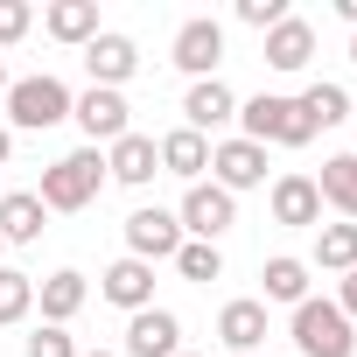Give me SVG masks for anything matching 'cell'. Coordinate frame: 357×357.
<instances>
[{
	"label": "cell",
	"instance_id": "44dd1931",
	"mask_svg": "<svg viewBox=\"0 0 357 357\" xmlns=\"http://www.w3.org/2000/svg\"><path fill=\"white\" fill-rule=\"evenodd\" d=\"M36 301H43V322H56V329H63V322L84 308V273H70V266H63V273H50V280L36 287Z\"/></svg>",
	"mask_w": 357,
	"mask_h": 357
},
{
	"label": "cell",
	"instance_id": "4dcf8cb0",
	"mask_svg": "<svg viewBox=\"0 0 357 357\" xmlns=\"http://www.w3.org/2000/svg\"><path fill=\"white\" fill-rule=\"evenodd\" d=\"M336 308H343V315H350V322H357V266H350V273H343V294H336Z\"/></svg>",
	"mask_w": 357,
	"mask_h": 357
},
{
	"label": "cell",
	"instance_id": "30bf717a",
	"mask_svg": "<svg viewBox=\"0 0 357 357\" xmlns=\"http://www.w3.org/2000/svg\"><path fill=\"white\" fill-rule=\"evenodd\" d=\"M98 294H105L112 308L140 315V308H154V266H147V259H112L105 280H98Z\"/></svg>",
	"mask_w": 357,
	"mask_h": 357
},
{
	"label": "cell",
	"instance_id": "603a6c76",
	"mask_svg": "<svg viewBox=\"0 0 357 357\" xmlns=\"http://www.w3.org/2000/svg\"><path fill=\"white\" fill-rule=\"evenodd\" d=\"M315 266L322 273H350L357 266V225H315Z\"/></svg>",
	"mask_w": 357,
	"mask_h": 357
},
{
	"label": "cell",
	"instance_id": "cb8c5ba5",
	"mask_svg": "<svg viewBox=\"0 0 357 357\" xmlns=\"http://www.w3.org/2000/svg\"><path fill=\"white\" fill-rule=\"evenodd\" d=\"M294 105H301L308 126H343V119H350V91H343V84H308Z\"/></svg>",
	"mask_w": 357,
	"mask_h": 357
},
{
	"label": "cell",
	"instance_id": "ba28073f",
	"mask_svg": "<svg viewBox=\"0 0 357 357\" xmlns=\"http://www.w3.org/2000/svg\"><path fill=\"white\" fill-rule=\"evenodd\" d=\"M84 70H91V84H98V91H119V84L140 70V50H133V36H112V29H98V36L84 43Z\"/></svg>",
	"mask_w": 357,
	"mask_h": 357
},
{
	"label": "cell",
	"instance_id": "836d02e7",
	"mask_svg": "<svg viewBox=\"0 0 357 357\" xmlns=\"http://www.w3.org/2000/svg\"><path fill=\"white\" fill-rule=\"evenodd\" d=\"M0 98H8V56H0Z\"/></svg>",
	"mask_w": 357,
	"mask_h": 357
},
{
	"label": "cell",
	"instance_id": "5b68a950",
	"mask_svg": "<svg viewBox=\"0 0 357 357\" xmlns=\"http://www.w3.org/2000/svg\"><path fill=\"white\" fill-rule=\"evenodd\" d=\"M175 225L197 231V245H218V238L238 225V204H231L218 183H190V197H183V211H175Z\"/></svg>",
	"mask_w": 357,
	"mask_h": 357
},
{
	"label": "cell",
	"instance_id": "f546056e",
	"mask_svg": "<svg viewBox=\"0 0 357 357\" xmlns=\"http://www.w3.org/2000/svg\"><path fill=\"white\" fill-rule=\"evenodd\" d=\"M29 22H36V8H29V0H0V50H8V43H22V36H29Z\"/></svg>",
	"mask_w": 357,
	"mask_h": 357
},
{
	"label": "cell",
	"instance_id": "ffe728a7",
	"mask_svg": "<svg viewBox=\"0 0 357 357\" xmlns=\"http://www.w3.org/2000/svg\"><path fill=\"white\" fill-rule=\"evenodd\" d=\"M315 197L343 211V225H357V154H329L315 175Z\"/></svg>",
	"mask_w": 357,
	"mask_h": 357
},
{
	"label": "cell",
	"instance_id": "7c38bea8",
	"mask_svg": "<svg viewBox=\"0 0 357 357\" xmlns=\"http://www.w3.org/2000/svg\"><path fill=\"white\" fill-rule=\"evenodd\" d=\"M105 175H112V183H126V190H140V183H154V175H161V147H154L147 133H119L112 154H105Z\"/></svg>",
	"mask_w": 357,
	"mask_h": 357
},
{
	"label": "cell",
	"instance_id": "8d00e7d4",
	"mask_svg": "<svg viewBox=\"0 0 357 357\" xmlns=\"http://www.w3.org/2000/svg\"><path fill=\"white\" fill-rule=\"evenodd\" d=\"M0 252H8V238H0Z\"/></svg>",
	"mask_w": 357,
	"mask_h": 357
},
{
	"label": "cell",
	"instance_id": "8fae6325",
	"mask_svg": "<svg viewBox=\"0 0 357 357\" xmlns=\"http://www.w3.org/2000/svg\"><path fill=\"white\" fill-rule=\"evenodd\" d=\"M211 168H218V190H225V197H231V190H259V183H266V147L225 140V147H211Z\"/></svg>",
	"mask_w": 357,
	"mask_h": 357
},
{
	"label": "cell",
	"instance_id": "d590c367",
	"mask_svg": "<svg viewBox=\"0 0 357 357\" xmlns=\"http://www.w3.org/2000/svg\"><path fill=\"white\" fill-rule=\"evenodd\" d=\"M350 56H357V36H350Z\"/></svg>",
	"mask_w": 357,
	"mask_h": 357
},
{
	"label": "cell",
	"instance_id": "e0dca14e",
	"mask_svg": "<svg viewBox=\"0 0 357 357\" xmlns=\"http://www.w3.org/2000/svg\"><path fill=\"white\" fill-rule=\"evenodd\" d=\"M308 56H315V29L301 15H287L280 29H266V63L273 70H308Z\"/></svg>",
	"mask_w": 357,
	"mask_h": 357
},
{
	"label": "cell",
	"instance_id": "83f0119b",
	"mask_svg": "<svg viewBox=\"0 0 357 357\" xmlns=\"http://www.w3.org/2000/svg\"><path fill=\"white\" fill-rule=\"evenodd\" d=\"M22 357H77V343H70V329H56V322H43L29 343H22Z\"/></svg>",
	"mask_w": 357,
	"mask_h": 357
},
{
	"label": "cell",
	"instance_id": "d6986e66",
	"mask_svg": "<svg viewBox=\"0 0 357 357\" xmlns=\"http://www.w3.org/2000/svg\"><path fill=\"white\" fill-rule=\"evenodd\" d=\"M43 197L36 190H8V197H0V238H8V245H29V238H43Z\"/></svg>",
	"mask_w": 357,
	"mask_h": 357
},
{
	"label": "cell",
	"instance_id": "7402d4cb",
	"mask_svg": "<svg viewBox=\"0 0 357 357\" xmlns=\"http://www.w3.org/2000/svg\"><path fill=\"white\" fill-rule=\"evenodd\" d=\"M43 29L56 43H91L98 36V0H56V8L43 15Z\"/></svg>",
	"mask_w": 357,
	"mask_h": 357
},
{
	"label": "cell",
	"instance_id": "52a82bcc",
	"mask_svg": "<svg viewBox=\"0 0 357 357\" xmlns=\"http://www.w3.org/2000/svg\"><path fill=\"white\" fill-rule=\"evenodd\" d=\"M218 63H225V29L211 15H197V22L175 29V70H190L204 84V77H218Z\"/></svg>",
	"mask_w": 357,
	"mask_h": 357
},
{
	"label": "cell",
	"instance_id": "4316f807",
	"mask_svg": "<svg viewBox=\"0 0 357 357\" xmlns=\"http://www.w3.org/2000/svg\"><path fill=\"white\" fill-rule=\"evenodd\" d=\"M175 273H183V280H218V273H225V252H218V245L183 238V252H175Z\"/></svg>",
	"mask_w": 357,
	"mask_h": 357
},
{
	"label": "cell",
	"instance_id": "d6a6232c",
	"mask_svg": "<svg viewBox=\"0 0 357 357\" xmlns=\"http://www.w3.org/2000/svg\"><path fill=\"white\" fill-rule=\"evenodd\" d=\"M336 15H343V22H350V29H357V0H336Z\"/></svg>",
	"mask_w": 357,
	"mask_h": 357
},
{
	"label": "cell",
	"instance_id": "4fadbf2b",
	"mask_svg": "<svg viewBox=\"0 0 357 357\" xmlns=\"http://www.w3.org/2000/svg\"><path fill=\"white\" fill-rule=\"evenodd\" d=\"M175 350H183V322L168 308H140L126 322V357H175Z\"/></svg>",
	"mask_w": 357,
	"mask_h": 357
},
{
	"label": "cell",
	"instance_id": "f1b7e54d",
	"mask_svg": "<svg viewBox=\"0 0 357 357\" xmlns=\"http://www.w3.org/2000/svg\"><path fill=\"white\" fill-rule=\"evenodd\" d=\"M238 22L266 36V29H280V22H287V0H238Z\"/></svg>",
	"mask_w": 357,
	"mask_h": 357
},
{
	"label": "cell",
	"instance_id": "74e56055",
	"mask_svg": "<svg viewBox=\"0 0 357 357\" xmlns=\"http://www.w3.org/2000/svg\"><path fill=\"white\" fill-rule=\"evenodd\" d=\"M175 357H190V350H175Z\"/></svg>",
	"mask_w": 357,
	"mask_h": 357
},
{
	"label": "cell",
	"instance_id": "277c9868",
	"mask_svg": "<svg viewBox=\"0 0 357 357\" xmlns=\"http://www.w3.org/2000/svg\"><path fill=\"white\" fill-rule=\"evenodd\" d=\"M294 343H301V357H350L357 329H350V315L336 301H301L294 308Z\"/></svg>",
	"mask_w": 357,
	"mask_h": 357
},
{
	"label": "cell",
	"instance_id": "e575fe53",
	"mask_svg": "<svg viewBox=\"0 0 357 357\" xmlns=\"http://www.w3.org/2000/svg\"><path fill=\"white\" fill-rule=\"evenodd\" d=\"M77 357H119V350H77Z\"/></svg>",
	"mask_w": 357,
	"mask_h": 357
},
{
	"label": "cell",
	"instance_id": "6da1fadb",
	"mask_svg": "<svg viewBox=\"0 0 357 357\" xmlns=\"http://www.w3.org/2000/svg\"><path fill=\"white\" fill-rule=\"evenodd\" d=\"M105 190V154L98 147H77V154H63V161H50L43 168V211H84L91 197Z\"/></svg>",
	"mask_w": 357,
	"mask_h": 357
},
{
	"label": "cell",
	"instance_id": "7a4b0ae2",
	"mask_svg": "<svg viewBox=\"0 0 357 357\" xmlns=\"http://www.w3.org/2000/svg\"><path fill=\"white\" fill-rule=\"evenodd\" d=\"M238 119H245V140H252V147H266V140H280V147H308V140H315V126L301 119V105L280 98V91H259L252 105H238Z\"/></svg>",
	"mask_w": 357,
	"mask_h": 357
},
{
	"label": "cell",
	"instance_id": "9a60e30c",
	"mask_svg": "<svg viewBox=\"0 0 357 357\" xmlns=\"http://www.w3.org/2000/svg\"><path fill=\"white\" fill-rule=\"evenodd\" d=\"M183 119H190V133H211V126L238 119V98H231V84H225V77H204V84H190V98H183Z\"/></svg>",
	"mask_w": 357,
	"mask_h": 357
},
{
	"label": "cell",
	"instance_id": "484cf974",
	"mask_svg": "<svg viewBox=\"0 0 357 357\" xmlns=\"http://www.w3.org/2000/svg\"><path fill=\"white\" fill-rule=\"evenodd\" d=\"M29 308H36V280L15 273V266H0V322H22Z\"/></svg>",
	"mask_w": 357,
	"mask_h": 357
},
{
	"label": "cell",
	"instance_id": "9c48e42d",
	"mask_svg": "<svg viewBox=\"0 0 357 357\" xmlns=\"http://www.w3.org/2000/svg\"><path fill=\"white\" fill-rule=\"evenodd\" d=\"M70 119L84 126V140H91V147H98V140L112 147L119 133H133V126H126V98H119V91H98V84H91L84 98H70Z\"/></svg>",
	"mask_w": 357,
	"mask_h": 357
},
{
	"label": "cell",
	"instance_id": "2e32d148",
	"mask_svg": "<svg viewBox=\"0 0 357 357\" xmlns=\"http://www.w3.org/2000/svg\"><path fill=\"white\" fill-rule=\"evenodd\" d=\"M273 225H322L315 175H280L273 183Z\"/></svg>",
	"mask_w": 357,
	"mask_h": 357
},
{
	"label": "cell",
	"instance_id": "8992f818",
	"mask_svg": "<svg viewBox=\"0 0 357 357\" xmlns=\"http://www.w3.org/2000/svg\"><path fill=\"white\" fill-rule=\"evenodd\" d=\"M183 252V225H175V211H161V204H147V211H133L126 218V259H175Z\"/></svg>",
	"mask_w": 357,
	"mask_h": 357
},
{
	"label": "cell",
	"instance_id": "3957f363",
	"mask_svg": "<svg viewBox=\"0 0 357 357\" xmlns=\"http://www.w3.org/2000/svg\"><path fill=\"white\" fill-rule=\"evenodd\" d=\"M8 119H15L22 133H50V126H63V119H70V91H63V77H22V84H8Z\"/></svg>",
	"mask_w": 357,
	"mask_h": 357
},
{
	"label": "cell",
	"instance_id": "d4e9b609",
	"mask_svg": "<svg viewBox=\"0 0 357 357\" xmlns=\"http://www.w3.org/2000/svg\"><path fill=\"white\" fill-rule=\"evenodd\" d=\"M259 280H266V301H294V308L308 301V266L301 259H266Z\"/></svg>",
	"mask_w": 357,
	"mask_h": 357
},
{
	"label": "cell",
	"instance_id": "5bb4252c",
	"mask_svg": "<svg viewBox=\"0 0 357 357\" xmlns=\"http://www.w3.org/2000/svg\"><path fill=\"white\" fill-rule=\"evenodd\" d=\"M218 336H225L231 357H259V343H266V301H225Z\"/></svg>",
	"mask_w": 357,
	"mask_h": 357
},
{
	"label": "cell",
	"instance_id": "1f68e13d",
	"mask_svg": "<svg viewBox=\"0 0 357 357\" xmlns=\"http://www.w3.org/2000/svg\"><path fill=\"white\" fill-rule=\"evenodd\" d=\"M8 154H15V133H8V126H0V168H8Z\"/></svg>",
	"mask_w": 357,
	"mask_h": 357
},
{
	"label": "cell",
	"instance_id": "ac0fdd59",
	"mask_svg": "<svg viewBox=\"0 0 357 357\" xmlns=\"http://www.w3.org/2000/svg\"><path fill=\"white\" fill-rule=\"evenodd\" d=\"M154 147H161V168H168V175H183V183H197V175L211 168V140H204V133H190V126L161 133Z\"/></svg>",
	"mask_w": 357,
	"mask_h": 357
}]
</instances>
